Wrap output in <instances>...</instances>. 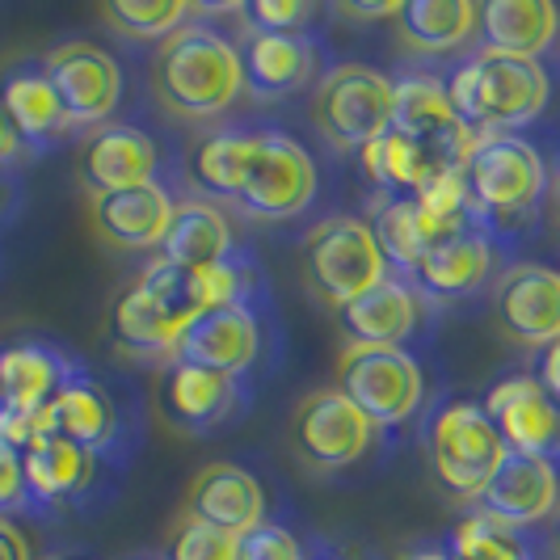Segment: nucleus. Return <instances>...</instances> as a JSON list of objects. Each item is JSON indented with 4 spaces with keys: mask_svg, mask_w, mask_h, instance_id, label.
<instances>
[{
    "mask_svg": "<svg viewBox=\"0 0 560 560\" xmlns=\"http://www.w3.org/2000/svg\"><path fill=\"white\" fill-rule=\"evenodd\" d=\"M152 89L161 106L177 118H190V122L215 118L245 89L241 51L224 30L207 26V22H186L156 47Z\"/></svg>",
    "mask_w": 560,
    "mask_h": 560,
    "instance_id": "obj_1",
    "label": "nucleus"
},
{
    "mask_svg": "<svg viewBox=\"0 0 560 560\" xmlns=\"http://www.w3.org/2000/svg\"><path fill=\"white\" fill-rule=\"evenodd\" d=\"M443 84H447L455 114L464 118V127L477 140L523 131L527 122L544 114L548 97H552L548 68L539 59L505 56V51H489V47L464 59Z\"/></svg>",
    "mask_w": 560,
    "mask_h": 560,
    "instance_id": "obj_2",
    "label": "nucleus"
},
{
    "mask_svg": "<svg viewBox=\"0 0 560 560\" xmlns=\"http://www.w3.org/2000/svg\"><path fill=\"white\" fill-rule=\"evenodd\" d=\"M459 177L480 228L523 220L548 195V165L523 136H480L459 161Z\"/></svg>",
    "mask_w": 560,
    "mask_h": 560,
    "instance_id": "obj_3",
    "label": "nucleus"
},
{
    "mask_svg": "<svg viewBox=\"0 0 560 560\" xmlns=\"http://www.w3.org/2000/svg\"><path fill=\"white\" fill-rule=\"evenodd\" d=\"M505 451L510 447H505L502 430L493 425L480 400H468V396L443 400L425 421L430 472L439 477L447 493L464 498V502H477L480 489L502 468Z\"/></svg>",
    "mask_w": 560,
    "mask_h": 560,
    "instance_id": "obj_4",
    "label": "nucleus"
},
{
    "mask_svg": "<svg viewBox=\"0 0 560 560\" xmlns=\"http://www.w3.org/2000/svg\"><path fill=\"white\" fill-rule=\"evenodd\" d=\"M304 279L312 295L325 300L329 308H346L350 300H359L375 282H384L393 270L384 261V253L375 245V232L366 220L354 215H329L304 236Z\"/></svg>",
    "mask_w": 560,
    "mask_h": 560,
    "instance_id": "obj_5",
    "label": "nucleus"
},
{
    "mask_svg": "<svg viewBox=\"0 0 560 560\" xmlns=\"http://www.w3.org/2000/svg\"><path fill=\"white\" fill-rule=\"evenodd\" d=\"M337 393L375 425H400L425 400V375L400 346H346L337 359Z\"/></svg>",
    "mask_w": 560,
    "mask_h": 560,
    "instance_id": "obj_6",
    "label": "nucleus"
},
{
    "mask_svg": "<svg viewBox=\"0 0 560 560\" xmlns=\"http://www.w3.org/2000/svg\"><path fill=\"white\" fill-rule=\"evenodd\" d=\"M393 97L396 84L366 63H337L316 84V122L320 131L350 152H363L375 136L393 127Z\"/></svg>",
    "mask_w": 560,
    "mask_h": 560,
    "instance_id": "obj_7",
    "label": "nucleus"
},
{
    "mask_svg": "<svg viewBox=\"0 0 560 560\" xmlns=\"http://www.w3.org/2000/svg\"><path fill=\"white\" fill-rule=\"evenodd\" d=\"M320 190V173L312 152L300 140L282 136V131H261L257 136V156L245 177V190L236 198V207L253 220H295L312 207V198Z\"/></svg>",
    "mask_w": 560,
    "mask_h": 560,
    "instance_id": "obj_8",
    "label": "nucleus"
},
{
    "mask_svg": "<svg viewBox=\"0 0 560 560\" xmlns=\"http://www.w3.org/2000/svg\"><path fill=\"white\" fill-rule=\"evenodd\" d=\"M43 68H47V81L56 89L72 131H93L110 122V114L122 102V68L106 47L89 38H72V43H59L56 51H47Z\"/></svg>",
    "mask_w": 560,
    "mask_h": 560,
    "instance_id": "obj_9",
    "label": "nucleus"
},
{
    "mask_svg": "<svg viewBox=\"0 0 560 560\" xmlns=\"http://www.w3.org/2000/svg\"><path fill=\"white\" fill-rule=\"evenodd\" d=\"M375 434H380V425L337 388H316L291 413V447L300 451L304 464L320 468V472L354 468L371 451Z\"/></svg>",
    "mask_w": 560,
    "mask_h": 560,
    "instance_id": "obj_10",
    "label": "nucleus"
},
{
    "mask_svg": "<svg viewBox=\"0 0 560 560\" xmlns=\"http://www.w3.org/2000/svg\"><path fill=\"white\" fill-rule=\"evenodd\" d=\"M489 312L498 334L514 346L544 350L560 341V270L539 261H514L493 279Z\"/></svg>",
    "mask_w": 560,
    "mask_h": 560,
    "instance_id": "obj_11",
    "label": "nucleus"
},
{
    "mask_svg": "<svg viewBox=\"0 0 560 560\" xmlns=\"http://www.w3.org/2000/svg\"><path fill=\"white\" fill-rule=\"evenodd\" d=\"M480 405L489 409L510 451L539 455L552 464L560 459V400L535 375H505Z\"/></svg>",
    "mask_w": 560,
    "mask_h": 560,
    "instance_id": "obj_12",
    "label": "nucleus"
},
{
    "mask_svg": "<svg viewBox=\"0 0 560 560\" xmlns=\"http://www.w3.org/2000/svg\"><path fill=\"white\" fill-rule=\"evenodd\" d=\"M257 354H261V329H257V316L249 304H224V308L198 312L173 346V363L207 366V371H220L228 380L253 371Z\"/></svg>",
    "mask_w": 560,
    "mask_h": 560,
    "instance_id": "obj_13",
    "label": "nucleus"
},
{
    "mask_svg": "<svg viewBox=\"0 0 560 560\" xmlns=\"http://www.w3.org/2000/svg\"><path fill=\"white\" fill-rule=\"evenodd\" d=\"M560 505V468L539 455L505 451L502 468L480 489L477 510L498 518L514 532H527L535 523H548Z\"/></svg>",
    "mask_w": 560,
    "mask_h": 560,
    "instance_id": "obj_14",
    "label": "nucleus"
},
{
    "mask_svg": "<svg viewBox=\"0 0 560 560\" xmlns=\"http://www.w3.org/2000/svg\"><path fill=\"white\" fill-rule=\"evenodd\" d=\"M156 165H161V156H156L152 136H143L131 122L93 127L77 156V173H81V186L89 195L148 186V182H156Z\"/></svg>",
    "mask_w": 560,
    "mask_h": 560,
    "instance_id": "obj_15",
    "label": "nucleus"
},
{
    "mask_svg": "<svg viewBox=\"0 0 560 560\" xmlns=\"http://www.w3.org/2000/svg\"><path fill=\"white\" fill-rule=\"evenodd\" d=\"M393 131L425 143L447 165H459L468 156V148L477 143V136L455 114L447 97V84L439 81V77H405V81H396Z\"/></svg>",
    "mask_w": 560,
    "mask_h": 560,
    "instance_id": "obj_16",
    "label": "nucleus"
},
{
    "mask_svg": "<svg viewBox=\"0 0 560 560\" xmlns=\"http://www.w3.org/2000/svg\"><path fill=\"white\" fill-rule=\"evenodd\" d=\"M493 261H498V249H493L489 232L472 228V232H464L455 241H443V245L421 253V261L405 282L418 291L421 300L451 304V300L477 295L480 287L493 279Z\"/></svg>",
    "mask_w": 560,
    "mask_h": 560,
    "instance_id": "obj_17",
    "label": "nucleus"
},
{
    "mask_svg": "<svg viewBox=\"0 0 560 560\" xmlns=\"http://www.w3.org/2000/svg\"><path fill=\"white\" fill-rule=\"evenodd\" d=\"M173 207L177 202H173L165 186L148 182V186L114 190V195H93L89 198V220H93V232L110 249L136 253L161 245L168 220H173Z\"/></svg>",
    "mask_w": 560,
    "mask_h": 560,
    "instance_id": "obj_18",
    "label": "nucleus"
},
{
    "mask_svg": "<svg viewBox=\"0 0 560 560\" xmlns=\"http://www.w3.org/2000/svg\"><path fill=\"white\" fill-rule=\"evenodd\" d=\"M186 514L228 535H245L249 527L266 523V489L241 464H207L190 480Z\"/></svg>",
    "mask_w": 560,
    "mask_h": 560,
    "instance_id": "obj_19",
    "label": "nucleus"
},
{
    "mask_svg": "<svg viewBox=\"0 0 560 560\" xmlns=\"http://www.w3.org/2000/svg\"><path fill=\"white\" fill-rule=\"evenodd\" d=\"M38 434H59L89 455H102L118 439V405L97 380H89L84 371H72L68 384L38 413Z\"/></svg>",
    "mask_w": 560,
    "mask_h": 560,
    "instance_id": "obj_20",
    "label": "nucleus"
},
{
    "mask_svg": "<svg viewBox=\"0 0 560 560\" xmlns=\"http://www.w3.org/2000/svg\"><path fill=\"white\" fill-rule=\"evenodd\" d=\"M156 400H161V413L177 430H215L236 413L241 388H236V380H228L220 371L165 363L161 384H156Z\"/></svg>",
    "mask_w": 560,
    "mask_h": 560,
    "instance_id": "obj_21",
    "label": "nucleus"
},
{
    "mask_svg": "<svg viewBox=\"0 0 560 560\" xmlns=\"http://www.w3.org/2000/svg\"><path fill=\"white\" fill-rule=\"evenodd\" d=\"M421 300L405 279L388 275L363 291L359 300H350L346 308H337V329L350 337V346H400L413 337L421 325Z\"/></svg>",
    "mask_w": 560,
    "mask_h": 560,
    "instance_id": "obj_22",
    "label": "nucleus"
},
{
    "mask_svg": "<svg viewBox=\"0 0 560 560\" xmlns=\"http://www.w3.org/2000/svg\"><path fill=\"white\" fill-rule=\"evenodd\" d=\"M0 110L9 114V122L18 127V136L26 140L30 152H43V148L72 136L56 89L47 81L43 59H22V63H9L0 72Z\"/></svg>",
    "mask_w": 560,
    "mask_h": 560,
    "instance_id": "obj_23",
    "label": "nucleus"
},
{
    "mask_svg": "<svg viewBox=\"0 0 560 560\" xmlns=\"http://www.w3.org/2000/svg\"><path fill=\"white\" fill-rule=\"evenodd\" d=\"M241 51V72H245V89L261 102H279L291 97L295 89H304L316 72V43L308 34H257L245 30Z\"/></svg>",
    "mask_w": 560,
    "mask_h": 560,
    "instance_id": "obj_24",
    "label": "nucleus"
},
{
    "mask_svg": "<svg viewBox=\"0 0 560 560\" xmlns=\"http://www.w3.org/2000/svg\"><path fill=\"white\" fill-rule=\"evenodd\" d=\"M77 366L43 341H18L0 350V409L43 413Z\"/></svg>",
    "mask_w": 560,
    "mask_h": 560,
    "instance_id": "obj_25",
    "label": "nucleus"
},
{
    "mask_svg": "<svg viewBox=\"0 0 560 560\" xmlns=\"http://www.w3.org/2000/svg\"><path fill=\"white\" fill-rule=\"evenodd\" d=\"M182 325L165 312V304L143 287L140 279L127 291H118L110 304V337L114 346L131 359H148V363H173V346H177Z\"/></svg>",
    "mask_w": 560,
    "mask_h": 560,
    "instance_id": "obj_26",
    "label": "nucleus"
},
{
    "mask_svg": "<svg viewBox=\"0 0 560 560\" xmlns=\"http://www.w3.org/2000/svg\"><path fill=\"white\" fill-rule=\"evenodd\" d=\"M257 136L261 131H211L190 148V165H186V182L195 186L202 202H236L245 190V177L257 156Z\"/></svg>",
    "mask_w": 560,
    "mask_h": 560,
    "instance_id": "obj_27",
    "label": "nucleus"
},
{
    "mask_svg": "<svg viewBox=\"0 0 560 560\" xmlns=\"http://www.w3.org/2000/svg\"><path fill=\"white\" fill-rule=\"evenodd\" d=\"M477 34L489 51L539 59L560 34V9L552 0H489L480 4Z\"/></svg>",
    "mask_w": 560,
    "mask_h": 560,
    "instance_id": "obj_28",
    "label": "nucleus"
},
{
    "mask_svg": "<svg viewBox=\"0 0 560 560\" xmlns=\"http://www.w3.org/2000/svg\"><path fill=\"white\" fill-rule=\"evenodd\" d=\"M156 257L168 266H215L232 257V224L215 202H202V198H186L173 207V220H168L165 236L156 245Z\"/></svg>",
    "mask_w": 560,
    "mask_h": 560,
    "instance_id": "obj_29",
    "label": "nucleus"
},
{
    "mask_svg": "<svg viewBox=\"0 0 560 560\" xmlns=\"http://www.w3.org/2000/svg\"><path fill=\"white\" fill-rule=\"evenodd\" d=\"M93 464H97V455H89L77 443H68L59 434H38L22 451L30 505H56L84 493V485L93 480Z\"/></svg>",
    "mask_w": 560,
    "mask_h": 560,
    "instance_id": "obj_30",
    "label": "nucleus"
},
{
    "mask_svg": "<svg viewBox=\"0 0 560 560\" xmlns=\"http://www.w3.org/2000/svg\"><path fill=\"white\" fill-rule=\"evenodd\" d=\"M480 26V4L472 0H405L396 9V30L418 56H451Z\"/></svg>",
    "mask_w": 560,
    "mask_h": 560,
    "instance_id": "obj_31",
    "label": "nucleus"
},
{
    "mask_svg": "<svg viewBox=\"0 0 560 560\" xmlns=\"http://www.w3.org/2000/svg\"><path fill=\"white\" fill-rule=\"evenodd\" d=\"M359 161H363L366 177L384 190V198H413L434 173L459 168V165H447L443 156H434L425 143L393 131V127L366 143L363 152H359Z\"/></svg>",
    "mask_w": 560,
    "mask_h": 560,
    "instance_id": "obj_32",
    "label": "nucleus"
},
{
    "mask_svg": "<svg viewBox=\"0 0 560 560\" xmlns=\"http://www.w3.org/2000/svg\"><path fill=\"white\" fill-rule=\"evenodd\" d=\"M371 232H375V245L384 253L388 270L396 279H409L413 266L421 261V253H425L418 215H413V198H384L371 215Z\"/></svg>",
    "mask_w": 560,
    "mask_h": 560,
    "instance_id": "obj_33",
    "label": "nucleus"
},
{
    "mask_svg": "<svg viewBox=\"0 0 560 560\" xmlns=\"http://www.w3.org/2000/svg\"><path fill=\"white\" fill-rule=\"evenodd\" d=\"M447 548L455 560H535L532 544L523 539V532L505 527V523L480 514V510L464 514L451 527Z\"/></svg>",
    "mask_w": 560,
    "mask_h": 560,
    "instance_id": "obj_34",
    "label": "nucleus"
},
{
    "mask_svg": "<svg viewBox=\"0 0 560 560\" xmlns=\"http://www.w3.org/2000/svg\"><path fill=\"white\" fill-rule=\"evenodd\" d=\"M102 18L127 38H161L165 43L168 34L195 22L198 13L195 4H182V0H110L102 9Z\"/></svg>",
    "mask_w": 560,
    "mask_h": 560,
    "instance_id": "obj_35",
    "label": "nucleus"
},
{
    "mask_svg": "<svg viewBox=\"0 0 560 560\" xmlns=\"http://www.w3.org/2000/svg\"><path fill=\"white\" fill-rule=\"evenodd\" d=\"M165 560H236V535L182 514L165 539Z\"/></svg>",
    "mask_w": 560,
    "mask_h": 560,
    "instance_id": "obj_36",
    "label": "nucleus"
},
{
    "mask_svg": "<svg viewBox=\"0 0 560 560\" xmlns=\"http://www.w3.org/2000/svg\"><path fill=\"white\" fill-rule=\"evenodd\" d=\"M308 0H253L241 9L245 18V30H257V34H300V30L312 22Z\"/></svg>",
    "mask_w": 560,
    "mask_h": 560,
    "instance_id": "obj_37",
    "label": "nucleus"
},
{
    "mask_svg": "<svg viewBox=\"0 0 560 560\" xmlns=\"http://www.w3.org/2000/svg\"><path fill=\"white\" fill-rule=\"evenodd\" d=\"M236 560H308L300 539L279 523H257L245 535H236Z\"/></svg>",
    "mask_w": 560,
    "mask_h": 560,
    "instance_id": "obj_38",
    "label": "nucleus"
},
{
    "mask_svg": "<svg viewBox=\"0 0 560 560\" xmlns=\"http://www.w3.org/2000/svg\"><path fill=\"white\" fill-rule=\"evenodd\" d=\"M26 505H30V493H26V477H22V455L0 443V514L26 510Z\"/></svg>",
    "mask_w": 560,
    "mask_h": 560,
    "instance_id": "obj_39",
    "label": "nucleus"
},
{
    "mask_svg": "<svg viewBox=\"0 0 560 560\" xmlns=\"http://www.w3.org/2000/svg\"><path fill=\"white\" fill-rule=\"evenodd\" d=\"M30 156V148L26 140L18 136V127L9 122V114L0 110V168H13V165H22Z\"/></svg>",
    "mask_w": 560,
    "mask_h": 560,
    "instance_id": "obj_40",
    "label": "nucleus"
},
{
    "mask_svg": "<svg viewBox=\"0 0 560 560\" xmlns=\"http://www.w3.org/2000/svg\"><path fill=\"white\" fill-rule=\"evenodd\" d=\"M535 380L560 400V341L544 346V350H535Z\"/></svg>",
    "mask_w": 560,
    "mask_h": 560,
    "instance_id": "obj_41",
    "label": "nucleus"
},
{
    "mask_svg": "<svg viewBox=\"0 0 560 560\" xmlns=\"http://www.w3.org/2000/svg\"><path fill=\"white\" fill-rule=\"evenodd\" d=\"M0 560H34L30 539L22 535V527H18L9 514H0Z\"/></svg>",
    "mask_w": 560,
    "mask_h": 560,
    "instance_id": "obj_42",
    "label": "nucleus"
},
{
    "mask_svg": "<svg viewBox=\"0 0 560 560\" xmlns=\"http://www.w3.org/2000/svg\"><path fill=\"white\" fill-rule=\"evenodd\" d=\"M396 9H400L396 0H384V4H341V13L354 18V22H384V18L396 22Z\"/></svg>",
    "mask_w": 560,
    "mask_h": 560,
    "instance_id": "obj_43",
    "label": "nucleus"
},
{
    "mask_svg": "<svg viewBox=\"0 0 560 560\" xmlns=\"http://www.w3.org/2000/svg\"><path fill=\"white\" fill-rule=\"evenodd\" d=\"M396 560H455L451 548H439V544H418V548H405Z\"/></svg>",
    "mask_w": 560,
    "mask_h": 560,
    "instance_id": "obj_44",
    "label": "nucleus"
},
{
    "mask_svg": "<svg viewBox=\"0 0 560 560\" xmlns=\"http://www.w3.org/2000/svg\"><path fill=\"white\" fill-rule=\"evenodd\" d=\"M548 202H552V220H557V228H560V168L548 177Z\"/></svg>",
    "mask_w": 560,
    "mask_h": 560,
    "instance_id": "obj_45",
    "label": "nucleus"
},
{
    "mask_svg": "<svg viewBox=\"0 0 560 560\" xmlns=\"http://www.w3.org/2000/svg\"><path fill=\"white\" fill-rule=\"evenodd\" d=\"M548 539H552V552L560 557V505L552 510V532H548Z\"/></svg>",
    "mask_w": 560,
    "mask_h": 560,
    "instance_id": "obj_46",
    "label": "nucleus"
},
{
    "mask_svg": "<svg viewBox=\"0 0 560 560\" xmlns=\"http://www.w3.org/2000/svg\"><path fill=\"white\" fill-rule=\"evenodd\" d=\"M0 195H4V182H0Z\"/></svg>",
    "mask_w": 560,
    "mask_h": 560,
    "instance_id": "obj_47",
    "label": "nucleus"
}]
</instances>
